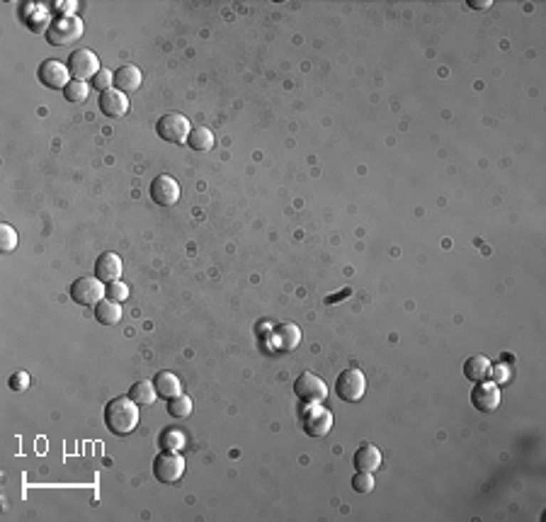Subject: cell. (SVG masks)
Segmentation results:
<instances>
[{"mask_svg":"<svg viewBox=\"0 0 546 522\" xmlns=\"http://www.w3.org/2000/svg\"><path fill=\"white\" fill-rule=\"evenodd\" d=\"M139 403L129 396H120L112 399L105 406V425L112 435H129L139 425Z\"/></svg>","mask_w":546,"mask_h":522,"instance_id":"cell-1","label":"cell"},{"mask_svg":"<svg viewBox=\"0 0 546 522\" xmlns=\"http://www.w3.org/2000/svg\"><path fill=\"white\" fill-rule=\"evenodd\" d=\"M83 34V22L78 17H61L58 15L56 20H51L44 29V37L51 46H68L73 44L75 39H80Z\"/></svg>","mask_w":546,"mask_h":522,"instance_id":"cell-2","label":"cell"},{"mask_svg":"<svg viewBox=\"0 0 546 522\" xmlns=\"http://www.w3.org/2000/svg\"><path fill=\"white\" fill-rule=\"evenodd\" d=\"M294 394L296 399H301V403L313 406V403H323L328 399V384L320 377H316L313 372H301L294 382Z\"/></svg>","mask_w":546,"mask_h":522,"instance_id":"cell-3","label":"cell"},{"mask_svg":"<svg viewBox=\"0 0 546 522\" xmlns=\"http://www.w3.org/2000/svg\"><path fill=\"white\" fill-rule=\"evenodd\" d=\"M185 474V456L180 452H168L163 449L156 459H153V476L163 484H177Z\"/></svg>","mask_w":546,"mask_h":522,"instance_id":"cell-4","label":"cell"},{"mask_svg":"<svg viewBox=\"0 0 546 522\" xmlns=\"http://www.w3.org/2000/svg\"><path fill=\"white\" fill-rule=\"evenodd\" d=\"M156 132L163 141L168 144H187V136L192 132L189 120L185 115H177V112H168L163 115L156 124Z\"/></svg>","mask_w":546,"mask_h":522,"instance_id":"cell-5","label":"cell"},{"mask_svg":"<svg viewBox=\"0 0 546 522\" xmlns=\"http://www.w3.org/2000/svg\"><path fill=\"white\" fill-rule=\"evenodd\" d=\"M364 391H367V379L359 370H355V367L352 370H345L335 379V394H337V399L345 401V403L362 401Z\"/></svg>","mask_w":546,"mask_h":522,"instance_id":"cell-6","label":"cell"},{"mask_svg":"<svg viewBox=\"0 0 546 522\" xmlns=\"http://www.w3.org/2000/svg\"><path fill=\"white\" fill-rule=\"evenodd\" d=\"M107 287L98 277H80L70 284V299L80 306H98L105 299Z\"/></svg>","mask_w":546,"mask_h":522,"instance_id":"cell-7","label":"cell"},{"mask_svg":"<svg viewBox=\"0 0 546 522\" xmlns=\"http://www.w3.org/2000/svg\"><path fill=\"white\" fill-rule=\"evenodd\" d=\"M301 425H304V432L308 437H325L333 430V413L320 403H313L301 415Z\"/></svg>","mask_w":546,"mask_h":522,"instance_id":"cell-8","label":"cell"},{"mask_svg":"<svg viewBox=\"0 0 546 522\" xmlns=\"http://www.w3.org/2000/svg\"><path fill=\"white\" fill-rule=\"evenodd\" d=\"M301 343V328L296 323H277L267 335V348L272 353H292Z\"/></svg>","mask_w":546,"mask_h":522,"instance_id":"cell-9","label":"cell"},{"mask_svg":"<svg viewBox=\"0 0 546 522\" xmlns=\"http://www.w3.org/2000/svg\"><path fill=\"white\" fill-rule=\"evenodd\" d=\"M68 71L73 75V80H88V78H95L100 73V58L93 54L90 49H75L73 54L68 56Z\"/></svg>","mask_w":546,"mask_h":522,"instance_id":"cell-10","label":"cell"},{"mask_svg":"<svg viewBox=\"0 0 546 522\" xmlns=\"http://www.w3.org/2000/svg\"><path fill=\"white\" fill-rule=\"evenodd\" d=\"M39 80L44 88H49V90H63V88L70 83V71L66 63L61 61H53V58H49V61H44L37 71Z\"/></svg>","mask_w":546,"mask_h":522,"instance_id":"cell-11","label":"cell"},{"mask_svg":"<svg viewBox=\"0 0 546 522\" xmlns=\"http://www.w3.org/2000/svg\"><path fill=\"white\" fill-rule=\"evenodd\" d=\"M471 403L481 413H493L500 406V389H498V384H493L490 379L478 382L471 391Z\"/></svg>","mask_w":546,"mask_h":522,"instance_id":"cell-12","label":"cell"},{"mask_svg":"<svg viewBox=\"0 0 546 522\" xmlns=\"http://www.w3.org/2000/svg\"><path fill=\"white\" fill-rule=\"evenodd\" d=\"M151 199L160 207H173L180 199V185L175 177L170 175H158L151 182Z\"/></svg>","mask_w":546,"mask_h":522,"instance_id":"cell-13","label":"cell"},{"mask_svg":"<svg viewBox=\"0 0 546 522\" xmlns=\"http://www.w3.org/2000/svg\"><path fill=\"white\" fill-rule=\"evenodd\" d=\"M100 112H103L105 117H110V120H120V117H124L129 112V100H127V93L117 90V88H112V90H105L100 93V103H98Z\"/></svg>","mask_w":546,"mask_h":522,"instance_id":"cell-14","label":"cell"},{"mask_svg":"<svg viewBox=\"0 0 546 522\" xmlns=\"http://www.w3.org/2000/svg\"><path fill=\"white\" fill-rule=\"evenodd\" d=\"M122 270H124V265L117 253H103L98 258V263H95V277L107 284L122 280Z\"/></svg>","mask_w":546,"mask_h":522,"instance_id":"cell-15","label":"cell"},{"mask_svg":"<svg viewBox=\"0 0 546 522\" xmlns=\"http://www.w3.org/2000/svg\"><path fill=\"white\" fill-rule=\"evenodd\" d=\"M141 80H144V75H141V71L136 66H120L115 71V88L122 93H134L141 88Z\"/></svg>","mask_w":546,"mask_h":522,"instance_id":"cell-16","label":"cell"},{"mask_svg":"<svg viewBox=\"0 0 546 522\" xmlns=\"http://www.w3.org/2000/svg\"><path fill=\"white\" fill-rule=\"evenodd\" d=\"M464 377L473 384L490 379V360L485 357V355H473V357H468L464 362Z\"/></svg>","mask_w":546,"mask_h":522,"instance_id":"cell-17","label":"cell"},{"mask_svg":"<svg viewBox=\"0 0 546 522\" xmlns=\"http://www.w3.org/2000/svg\"><path fill=\"white\" fill-rule=\"evenodd\" d=\"M355 466L357 471H369L374 474L379 466H382V452L374 444H362V447L355 452Z\"/></svg>","mask_w":546,"mask_h":522,"instance_id":"cell-18","label":"cell"},{"mask_svg":"<svg viewBox=\"0 0 546 522\" xmlns=\"http://www.w3.org/2000/svg\"><path fill=\"white\" fill-rule=\"evenodd\" d=\"M153 387H156L160 399H173V396L182 394V382L173 372H158V375L153 377Z\"/></svg>","mask_w":546,"mask_h":522,"instance_id":"cell-19","label":"cell"},{"mask_svg":"<svg viewBox=\"0 0 546 522\" xmlns=\"http://www.w3.org/2000/svg\"><path fill=\"white\" fill-rule=\"evenodd\" d=\"M95 318L103 325H117L122 321V304L112 299H103L95 306Z\"/></svg>","mask_w":546,"mask_h":522,"instance_id":"cell-20","label":"cell"},{"mask_svg":"<svg viewBox=\"0 0 546 522\" xmlns=\"http://www.w3.org/2000/svg\"><path fill=\"white\" fill-rule=\"evenodd\" d=\"M129 399H134L139 406H151V403L158 399V391L153 387V382H136L134 387L129 389Z\"/></svg>","mask_w":546,"mask_h":522,"instance_id":"cell-21","label":"cell"},{"mask_svg":"<svg viewBox=\"0 0 546 522\" xmlns=\"http://www.w3.org/2000/svg\"><path fill=\"white\" fill-rule=\"evenodd\" d=\"M187 146L192 151H209L214 146V134L206 127H192V132L187 136Z\"/></svg>","mask_w":546,"mask_h":522,"instance_id":"cell-22","label":"cell"},{"mask_svg":"<svg viewBox=\"0 0 546 522\" xmlns=\"http://www.w3.org/2000/svg\"><path fill=\"white\" fill-rule=\"evenodd\" d=\"M185 432L177 430V428H168L163 430V435H160V447L168 449V452H180L182 447H185Z\"/></svg>","mask_w":546,"mask_h":522,"instance_id":"cell-23","label":"cell"},{"mask_svg":"<svg viewBox=\"0 0 546 522\" xmlns=\"http://www.w3.org/2000/svg\"><path fill=\"white\" fill-rule=\"evenodd\" d=\"M90 88L85 80H70L66 88H63V98L68 100V103H85L88 95H90Z\"/></svg>","mask_w":546,"mask_h":522,"instance_id":"cell-24","label":"cell"},{"mask_svg":"<svg viewBox=\"0 0 546 522\" xmlns=\"http://www.w3.org/2000/svg\"><path fill=\"white\" fill-rule=\"evenodd\" d=\"M168 413L173 415V418H187V415L192 413V399L185 394L168 399Z\"/></svg>","mask_w":546,"mask_h":522,"instance_id":"cell-25","label":"cell"},{"mask_svg":"<svg viewBox=\"0 0 546 522\" xmlns=\"http://www.w3.org/2000/svg\"><path fill=\"white\" fill-rule=\"evenodd\" d=\"M17 248V234L10 224H0V251L13 253Z\"/></svg>","mask_w":546,"mask_h":522,"instance_id":"cell-26","label":"cell"},{"mask_svg":"<svg viewBox=\"0 0 546 522\" xmlns=\"http://www.w3.org/2000/svg\"><path fill=\"white\" fill-rule=\"evenodd\" d=\"M352 489L357 491V494H372V489H374V476L369 471H357L352 476Z\"/></svg>","mask_w":546,"mask_h":522,"instance_id":"cell-27","label":"cell"},{"mask_svg":"<svg viewBox=\"0 0 546 522\" xmlns=\"http://www.w3.org/2000/svg\"><path fill=\"white\" fill-rule=\"evenodd\" d=\"M107 299H112V301H127L129 299V287H127V282H122V280H117V282H110L107 284Z\"/></svg>","mask_w":546,"mask_h":522,"instance_id":"cell-28","label":"cell"},{"mask_svg":"<svg viewBox=\"0 0 546 522\" xmlns=\"http://www.w3.org/2000/svg\"><path fill=\"white\" fill-rule=\"evenodd\" d=\"M112 85H115V73H112V71H107V68H103V71H100V73L93 78V88H95L98 93L112 90Z\"/></svg>","mask_w":546,"mask_h":522,"instance_id":"cell-29","label":"cell"},{"mask_svg":"<svg viewBox=\"0 0 546 522\" xmlns=\"http://www.w3.org/2000/svg\"><path fill=\"white\" fill-rule=\"evenodd\" d=\"M510 377H513V372H510V367L505 365V362H500V365H490V382L493 384H508Z\"/></svg>","mask_w":546,"mask_h":522,"instance_id":"cell-30","label":"cell"},{"mask_svg":"<svg viewBox=\"0 0 546 522\" xmlns=\"http://www.w3.org/2000/svg\"><path fill=\"white\" fill-rule=\"evenodd\" d=\"M8 384H10V389L20 394V391H25L29 387V375H27V372H15V375L10 377Z\"/></svg>","mask_w":546,"mask_h":522,"instance_id":"cell-31","label":"cell"},{"mask_svg":"<svg viewBox=\"0 0 546 522\" xmlns=\"http://www.w3.org/2000/svg\"><path fill=\"white\" fill-rule=\"evenodd\" d=\"M53 10L61 13V17H73V13L78 10V3L75 0H63V3L58 0V3H53Z\"/></svg>","mask_w":546,"mask_h":522,"instance_id":"cell-32","label":"cell"},{"mask_svg":"<svg viewBox=\"0 0 546 522\" xmlns=\"http://www.w3.org/2000/svg\"><path fill=\"white\" fill-rule=\"evenodd\" d=\"M468 8H473V10H488V8H490V0H468Z\"/></svg>","mask_w":546,"mask_h":522,"instance_id":"cell-33","label":"cell"}]
</instances>
